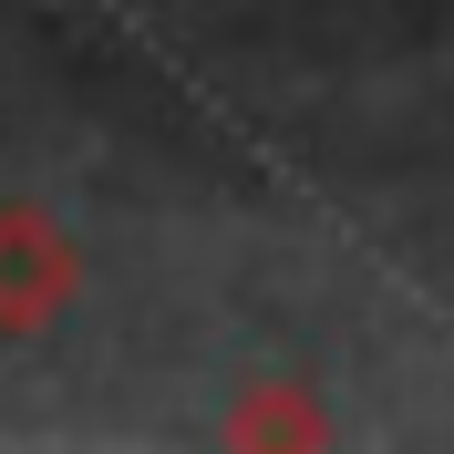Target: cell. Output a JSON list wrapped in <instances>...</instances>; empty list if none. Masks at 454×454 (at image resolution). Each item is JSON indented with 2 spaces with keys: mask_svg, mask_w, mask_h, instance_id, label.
Returning <instances> with one entry per match:
<instances>
[]
</instances>
